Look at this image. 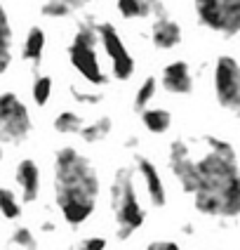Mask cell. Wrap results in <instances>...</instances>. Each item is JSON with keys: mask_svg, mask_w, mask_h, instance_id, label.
<instances>
[{"mask_svg": "<svg viewBox=\"0 0 240 250\" xmlns=\"http://www.w3.org/2000/svg\"><path fill=\"white\" fill-rule=\"evenodd\" d=\"M83 127H85L83 116L75 111H61L55 118V130L59 135H80Z\"/></svg>", "mask_w": 240, "mask_h": 250, "instance_id": "obj_19", "label": "cell"}, {"mask_svg": "<svg viewBox=\"0 0 240 250\" xmlns=\"http://www.w3.org/2000/svg\"><path fill=\"white\" fill-rule=\"evenodd\" d=\"M97 33H99V45H101L104 55L109 57L111 76L115 81H129L132 73H134V57L129 55V50H127V45L120 38L118 28L113 26L111 21H99Z\"/></svg>", "mask_w": 240, "mask_h": 250, "instance_id": "obj_8", "label": "cell"}, {"mask_svg": "<svg viewBox=\"0 0 240 250\" xmlns=\"http://www.w3.org/2000/svg\"><path fill=\"white\" fill-rule=\"evenodd\" d=\"M85 2H90V0H85Z\"/></svg>", "mask_w": 240, "mask_h": 250, "instance_id": "obj_30", "label": "cell"}, {"mask_svg": "<svg viewBox=\"0 0 240 250\" xmlns=\"http://www.w3.org/2000/svg\"><path fill=\"white\" fill-rule=\"evenodd\" d=\"M182 231L184 234H193V227H191V224H186V227H182Z\"/></svg>", "mask_w": 240, "mask_h": 250, "instance_id": "obj_28", "label": "cell"}, {"mask_svg": "<svg viewBox=\"0 0 240 250\" xmlns=\"http://www.w3.org/2000/svg\"><path fill=\"white\" fill-rule=\"evenodd\" d=\"M45 45H47V38H45V31L40 26H31L24 38V45H21V57L24 62H28L33 69H38L42 62V55H45Z\"/></svg>", "mask_w": 240, "mask_h": 250, "instance_id": "obj_14", "label": "cell"}, {"mask_svg": "<svg viewBox=\"0 0 240 250\" xmlns=\"http://www.w3.org/2000/svg\"><path fill=\"white\" fill-rule=\"evenodd\" d=\"M200 26L224 38L240 33V0H191Z\"/></svg>", "mask_w": 240, "mask_h": 250, "instance_id": "obj_5", "label": "cell"}, {"mask_svg": "<svg viewBox=\"0 0 240 250\" xmlns=\"http://www.w3.org/2000/svg\"><path fill=\"white\" fill-rule=\"evenodd\" d=\"M97 19H83L78 24L75 36L69 42V62L71 66L83 76L85 81L94 87L109 83V73L104 71L99 62V33H97Z\"/></svg>", "mask_w": 240, "mask_h": 250, "instance_id": "obj_4", "label": "cell"}, {"mask_svg": "<svg viewBox=\"0 0 240 250\" xmlns=\"http://www.w3.org/2000/svg\"><path fill=\"white\" fill-rule=\"evenodd\" d=\"M83 5H87L85 0H47L40 7V12L47 19H61V17H69V14L78 12Z\"/></svg>", "mask_w": 240, "mask_h": 250, "instance_id": "obj_18", "label": "cell"}, {"mask_svg": "<svg viewBox=\"0 0 240 250\" xmlns=\"http://www.w3.org/2000/svg\"><path fill=\"white\" fill-rule=\"evenodd\" d=\"M55 203L69 227L85 224L97 210L101 180L97 166L75 146H61L52 163Z\"/></svg>", "mask_w": 240, "mask_h": 250, "instance_id": "obj_2", "label": "cell"}, {"mask_svg": "<svg viewBox=\"0 0 240 250\" xmlns=\"http://www.w3.org/2000/svg\"><path fill=\"white\" fill-rule=\"evenodd\" d=\"M146 250H182V248L174 241H153L151 246H146Z\"/></svg>", "mask_w": 240, "mask_h": 250, "instance_id": "obj_26", "label": "cell"}, {"mask_svg": "<svg viewBox=\"0 0 240 250\" xmlns=\"http://www.w3.org/2000/svg\"><path fill=\"white\" fill-rule=\"evenodd\" d=\"M31 97L36 102V106H45L52 97V78L50 76H36V81L31 85Z\"/></svg>", "mask_w": 240, "mask_h": 250, "instance_id": "obj_22", "label": "cell"}, {"mask_svg": "<svg viewBox=\"0 0 240 250\" xmlns=\"http://www.w3.org/2000/svg\"><path fill=\"white\" fill-rule=\"evenodd\" d=\"M134 170H137L141 184L146 189L148 203L153 208H165V203H167V189H165V182H163V177H160V172H158L153 161L146 158V156H141V153H137L134 156Z\"/></svg>", "mask_w": 240, "mask_h": 250, "instance_id": "obj_9", "label": "cell"}, {"mask_svg": "<svg viewBox=\"0 0 240 250\" xmlns=\"http://www.w3.org/2000/svg\"><path fill=\"white\" fill-rule=\"evenodd\" d=\"M155 90H158V81H155L153 76L144 78V83L139 85V90H137V95H134V109L139 113L148 109L151 99L155 97Z\"/></svg>", "mask_w": 240, "mask_h": 250, "instance_id": "obj_21", "label": "cell"}, {"mask_svg": "<svg viewBox=\"0 0 240 250\" xmlns=\"http://www.w3.org/2000/svg\"><path fill=\"white\" fill-rule=\"evenodd\" d=\"M10 241H12L19 250H36L38 248L36 236H33V231H31L28 227H17L12 231V238H10Z\"/></svg>", "mask_w": 240, "mask_h": 250, "instance_id": "obj_23", "label": "cell"}, {"mask_svg": "<svg viewBox=\"0 0 240 250\" xmlns=\"http://www.w3.org/2000/svg\"><path fill=\"white\" fill-rule=\"evenodd\" d=\"M160 83L172 95H191L193 92V73H191V66L184 59L169 62L167 66L163 69Z\"/></svg>", "mask_w": 240, "mask_h": 250, "instance_id": "obj_12", "label": "cell"}, {"mask_svg": "<svg viewBox=\"0 0 240 250\" xmlns=\"http://www.w3.org/2000/svg\"><path fill=\"white\" fill-rule=\"evenodd\" d=\"M33 132L28 106L14 92H0V144H24Z\"/></svg>", "mask_w": 240, "mask_h": 250, "instance_id": "obj_6", "label": "cell"}, {"mask_svg": "<svg viewBox=\"0 0 240 250\" xmlns=\"http://www.w3.org/2000/svg\"><path fill=\"white\" fill-rule=\"evenodd\" d=\"M120 17L125 19H144V17H155L163 12V2L160 0H118L115 2Z\"/></svg>", "mask_w": 240, "mask_h": 250, "instance_id": "obj_15", "label": "cell"}, {"mask_svg": "<svg viewBox=\"0 0 240 250\" xmlns=\"http://www.w3.org/2000/svg\"><path fill=\"white\" fill-rule=\"evenodd\" d=\"M2 158H5V149H2V144H0V163H2Z\"/></svg>", "mask_w": 240, "mask_h": 250, "instance_id": "obj_29", "label": "cell"}, {"mask_svg": "<svg viewBox=\"0 0 240 250\" xmlns=\"http://www.w3.org/2000/svg\"><path fill=\"white\" fill-rule=\"evenodd\" d=\"M212 85H214V97L217 104L236 116L240 121V64L231 55H219L214 59L212 71Z\"/></svg>", "mask_w": 240, "mask_h": 250, "instance_id": "obj_7", "label": "cell"}, {"mask_svg": "<svg viewBox=\"0 0 240 250\" xmlns=\"http://www.w3.org/2000/svg\"><path fill=\"white\" fill-rule=\"evenodd\" d=\"M14 182L24 203H36L40 196V167L33 158H21L14 167Z\"/></svg>", "mask_w": 240, "mask_h": 250, "instance_id": "obj_10", "label": "cell"}, {"mask_svg": "<svg viewBox=\"0 0 240 250\" xmlns=\"http://www.w3.org/2000/svg\"><path fill=\"white\" fill-rule=\"evenodd\" d=\"M0 215L5 220H10V222L21 217V201L7 187H0Z\"/></svg>", "mask_w": 240, "mask_h": 250, "instance_id": "obj_20", "label": "cell"}, {"mask_svg": "<svg viewBox=\"0 0 240 250\" xmlns=\"http://www.w3.org/2000/svg\"><path fill=\"white\" fill-rule=\"evenodd\" d=\"M169 170L200 215L240 217V166L236 146L217 135L177 137L167 151Z\"/></svg>", "mask_w": 240, "mask_h": 250, "instance_id": "obj_1", "label": "cell"}, {"mask_svg": "<svg viewBox=\"0 0 240 250\" xmlns=\"http://www.w3.org/2000/svg\"><path fill=\"white\" fill-rule=\"evenodd\" d=\"M111 130H113L111 116H99L97 121L87 123L80 130V137H83L85 144H99V142H104V139L111 135Z\"/></svg>", "mask_w": 240, "mask_h": 250, "instance_id": "obj_16", "label": "cell"}, {"mask_svg": "<svg viewBox=\"0 0 240 250\" xmlns=\"http://www.w3.org/2000/svg\"><path fill=\"white\" fill-rule=\"evenodd\" d=\"M141 123L144 127L148 130V132H153V135H163V132H167L169 125H172V116L169 111L165 109H146V111H141Z\"/></svg>", "mask_w": 240, "mask_h": 250, "instance_id": "obj_17", "label": "cell"}, {"mask_svg": "<svg viewBox=\"0 0 240 250\" xmlns=\"http://www.w3.org/2000/svg\"><path fill=\"white\" fill-rule=\"evenodd\" d=\"M151 42L155 50H174L182 42V26L165 10L155 14L151 21Z\"/></svg>", "mask_w": 240, "mask_h": 250, "instance_id": "obj_11", "label": "cell"}, {"mask_svg": "<svg viewBox=\"0 0 240 250\" xmlns=\"http://www.w3.org/2000/svg\"><path fill=\"white\" fill-rule=\"evenodd\" d=\"M111 210L115 220V238L127 241L139 231L146 222V210L139 201L137 191V170L134 167H118L111 182Z\"/></svg>", "mask_w": 240, "mask_h": 250, "instance_id": "obj_3", "label": "cell"}, {"mask_svg": "<svg viewBox=\"0 0 240 250\" xmlns=\"http://www.w3.org/2000/svg\"><path fill=\"white\" fill-rule=\"evenodd\" d=\"M71 95L75 102H80V104H99L101 102V92H85V90H78V87H73L71 90Z\"/></svg>", "mask_w": 240, "mask_h": 250, "instance_id": "obj_25", "label": "cell"}, {"mask_svg": "<svg viewBox=\"0 0 240 250\" xmlns=\"http://www.w3.org/2000/svg\"><path fill=\"white\" fill-rule=\"evenodd\" d=\"M125 146L129 149V146H137V137H129V139H125Z\"/></svg>", "mask_w": 240, "mask_h": 250, "instance_id": "obj_27", "label": "cell"}, {"mask_svg": "<svg viewBox=\"0 0 240 250\" xmlns=\"http://www.w3.org/2000/svg\"><path fill=\"white\" fill-rule=\"evenodd\" d=\"M14 55V31L7 7L0 2V76L10 69Z\"/></svg>", "mask_w": 240, "mask_h": 250, "instance_id": "obj_13", "label": "cell"}, {"mask_svg": "<svg viewBox=\"0 0 240 250\" xmlns=\"http://www.w3.org/2000/svg\"><path fill=\"white\" fill-rule=\"evenodd\" d=\"M109 248V241L104 236H87L78 243V250H106Z\"/></svg>", "mask_w": 240, "mask_h": 250, "instance_id": "obj_24", "label": "cell"}]
</instances>
